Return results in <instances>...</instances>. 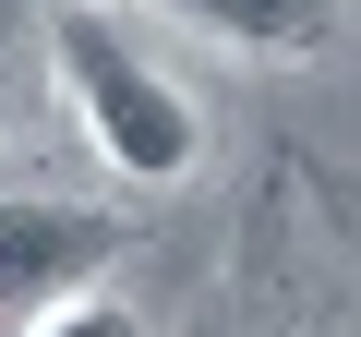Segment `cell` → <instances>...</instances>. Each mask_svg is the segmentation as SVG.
<instances>
[{
    "mask_svg": "<svg viewBox=\"0 0 361 337\" xmlns=\"http://www.w3.org/2000/svg\"><path fill=\"white\" fill-rule=\"evenodd\" d=\"M49 73H61V97H73V121H85V145H97L109 181H133V193L193 181L205 121H193V97L133 49V25L109 13V0H49Z\"/></svg>",
    "mask_w": 361,
    "mask_h": 337,
    "instance_id": "obj_1",
    "label": "cell"
},
{
    "mask_svg": "<svg viewBox=\"0 0 361 337\" xmlns=\"http://www.w3.org/2000/svg\"><path fill=\"white\" fill-rule=\"evenodd\" d=\"M133 217L109 205H49V193H0V325H49L121 265Z\"/></svg>",
    "mask_w": 361,
    "mask_h": 337,
    "instance_id": "obj_2",
    "label": "cell"
},
{
    "mask_svg": "<svg viewBox=\"0 0 361 337\" xmlns=\"http://www.w3.org/2000/svg\"><path fill=\"white\" fill-rule=\"evenodd\" d=\"M193 37H217V49H265V61H301V49H325L337 37V13L349 0H169Z\"/></svg>",
    "mask_w": 361,
    "mask_h": 337,
    "instance_id": "obj_3",
    "label": "cell"
},
{
    "mask_svg": "<svg viewBox=\"0 0 361 337\" xmlns=\"http://www.w3.org/2000/svg\"><path fill=\"white\" fill-rule=\"evenodd\" d=\"M25 337H145V325H133V301H97V289H85V301H61V313L25 325Z\"/></svg>",
    "mask_w": 361,
    "mask_h": 337,
    "instance_id": "obj_4",
    "label": "cell"
},
{
    "mask_svg": "<svg viewBox=\"0 0 361 337\" xmlns=\"http://www.w3.org/2000/svg\"><path fill=\"white\" fill-rule=\"evenodd\" d=\"M37 25H49V0H0V109H13V85H25V49H37Z\"/></svg>",
    "mask_w": 361,
    "mask_h": 337,
    "instance_id": "obj_5",
    "label": "cell"
},
{
    "mask_svg": "<svg viewBox=\"0 0 361 337\" xmlns=\"http://www.w3.org/2000/svg\"><path fill=\"white\" fill-rule=\"evenodd\" d=\"M109 13H133V0H109Z\"/></svg>",
    "mask_w": 361,
    "mask_h": 337,
    "instance_id": "obj_6",
    "label": "cell"
}]
</instances>
